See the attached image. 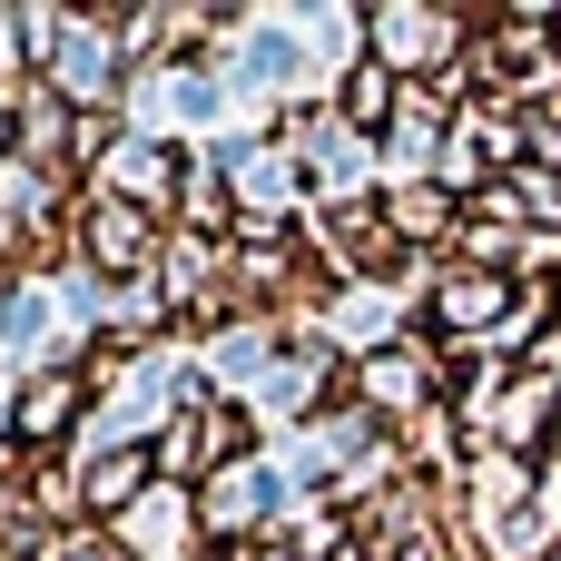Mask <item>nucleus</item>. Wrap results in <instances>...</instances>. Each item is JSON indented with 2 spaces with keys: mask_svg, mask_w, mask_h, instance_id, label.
<instances>
[{
  "mask_svg": "<svg viewBox=\"0 0 561 561\" xmlns=\"http://www.w3.org/2000/svg\"><path fill=\"white\" fill-rule=\"evenodd\" d=\"M247 454H256V414L227 404V394H207V404H187V414L158 424V483H178V493H207Z\"/></svg>",
  "mask_w": 561,
  "mask_h": 561,
  "instance_id": "obj_1",
  "label": "nucleus"
},
{
  "mask_svg": "<svg viewBox=\"0 0 561 561\" xmlns=\"http://www.w3.org/2000/svg\"><path fill=\"white\" fill-rule=\"evenodd\" d=\"M39 561H128V552H118V533H89V523H79V533H59Z\"/></svg>",
  "mask_w": 561,
  "mask_h": 561,
  "instance_id": "obj_8",
  "label": "nucleus"
},
{
  "mask_svg": "<svg viewBox=\"0 0 561 561\" xmlns=\"http://www.w3.org/2000/svg\"><path fill=\"white\" fill-rule=\"evenodd\" d=\"M79 473V523H118L128 503L158 493V444H99V454H69Z\"/></svg>",
  "mask_w": 561,
  "mask_h": 561,
  "instance_id": "obj_3",
  "label": "nucleus"
},
{
  "mask_svg": "<svg viewBox=\"0 0 561 561\" xmlns=\"http://www.w3.org/2000/svg\"><path fill=\"white\" fill-rule=\"evenodd\" d=\"M197 523H207V533H247V542H256V533H276V523H286V473H276V463H256V454H247V463H227V473L197 493Z\"/></svg>",
  "mask_w": 561,
  "mask_h": 561,
  "instance_id": "obj_4",
  "label": "nucleus"
},
{
  "mask_svg": "<svg viewBox=\"0 0 561 561\" xmlns=\"http://www.w3.org/2000/svg\"><path fill=\"white\" fill-rule=\"evenodd\" d=\"M158 247H168V217H148V207H118V197H79V266L99 276V286H148L158 276Z\"/></svg>",
  "mask_w": 561,
  "mask_h": 561,
  "instance_id": "obj_2",
  "label": "nucleus"
},
{
  "mask_svg": "<svg viewBox=\"0 0 561 561\" xmlns=\"http://www.w3.org/2000/svg\"><path fill=\"white\" fill-rule=\"evenodd\" d=\"M0 561H39V552H0Z\"/></svg>",
  "mask_w": 561,
  "mask_h": 561,
  "instance_id": "obj_9",
  "label": "nucleus"
},
{
  "mask_svg": "<svg viewBox=\"0 0 561 561\" xmlns=\"http://www.w3.org/2000/svg\"><path fill=\"white\" fill-rule=\"evenodd\" d=\"M385 237H394V256H414V247H454V237H463V197L434 187V178L385 187Z\"/></svg>",
  "mask_w": 561,
  "mask_h": 561,
  "instance_id": "obj_6",
  "label": "nucleus"
},
{
  "mask_svg": "<svg viewBox=\"0 0 561 561\" xmlns=\"http://www.w3.org/2000/svg\"><path fill=\"white\" fill-rule=\"evenodd\" d=\"M335 118H345L355 138H385V128L404 118V79H394L385 59H355V69H345V99H335Z\"/></svg>",
  "mask_w": 561,
  "mask_h": 561,
  "instance_id": "obj_7",
  "label": "nucleus"
},
{
  "mask_svg": "<svg viewBox=\"0 0 561 561\" xmlns=\"http://www.w3.org/2000/svg\"><path fill=\"white\" fill-rule=\"evenodd\" d=\"M79 404H89V375H79V365L30 375V385H20V414H10V454H59V434L79 424Z\"/></svg>",
  "mask_w": 561,
  "mask_h": 561,
  "instance_id": "obj_5",
  "label": "nucleus"
}]
</instances>
